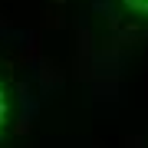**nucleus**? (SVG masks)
<instances>
[{"instance_id": "f257e3e1", "label": "nucleus", "mask_w": 148, "mask_h": 148, "mask_svg": "<svg viewBox=\"0 0 148 148\" xmlns=\"http://www.w3.org/2000/svg\"><path fill=\"white\" fill-rule=\"evenodd\" d=\"M3 125H7V92H3V82H0V135H3Z\"/></svg>"}, {"instance_id": "f03ea898", "label": "nucleus", "mask_w": 148, "mask_h": 148, "mask_svg": "<svg viewBox=\"0 0 148 148\" xmlns=\"http://www.w3.org/2000/svg\"><path fill=\"white\" fill-rule=\"evenodd\" d=\"M132 13H148V0H122Z\"/></svg>"}]
</instances>
